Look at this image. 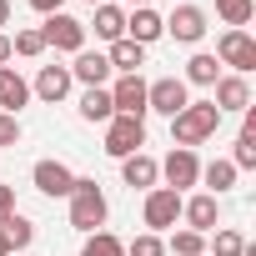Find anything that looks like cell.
Instances as JSON below:
<instances>
[{
    "mask_svg": "<svg viewBox=\"0 0 256 256\" xmlns=\"http://www.w3.org/2000/svg\"><path fill=\"white\" fill-rule=\"evenodd\" d=\"M86 6H106V0H86Z\"/></svg>",
    "mask_w": 256,
    "mask_h": 256,
    "instance_id": "cell-39",
    "label": "cell"
},
{
    "mask_svg": "<svg viewBox=\"0 0 256 256\" xmlns=\"http://www.w3.org/2000/svg\"><path fill=\"white\" fill-rule=\"evenodd\" d=\"M231 166L236 171H256V136H236V151H231Z\"/></svg>",
    "mask_w": 256,
    "mask_h": 256,
    "instance_id": "cell-29",
    "label": "cell"
},
{
    "mask_svg": "<svg viewBox=\"0 0 256 256\" xmlns=\"http://www.w3.org/2000/svg\"><path fill=\"white\" fill-rule=\"evenodd\" d=\"M26 100H30V86L20 80V70L0 66V110H20Z\"/></svg>",
    "mask_w": 256,
    "mask_h": 256,
    "instance_id": "cell-19",
    "label": "cell"
},
{
    "mask_svg": "<svg viewBox=\"0 0 256 256\" xmlns=\"http://www.w3.org/2000/svg\"><path fill=\"white\" fill-rule=\"evenodd\" d=\"M60 6H66V0H30V10H40V16H56Z\"/></svg>",
    "mask_w": 256,
    "mask_h": 256,
    "instance_id": "cell-34",
    "label": "cell"
},
{
    "mask_svg": "<svg viewBox=\"0 0 256 256\" xmlns=\"http://www.w3.org/2000/svg\"><path fill=\"white\" fill-rule=\"evenodd\" d=\"M6 216H16V186L0 181V221H6Z\"/></svg>",
    "mask_w": 256,
    "mask_h": 256,
    "instance_id": "cell-33",
    "label": "cell"
},
{
    "mask_svg": "<svg viewBox=\"0 0 256 256\" xmlns=\"http://www.w3.org/2000/svg\"><path fill=\"white\" fill-rule=\"evenodd\" d=\"M0 231H6V241H10V251H26V246L36 241V226H30L26 216H6V221H0Z\"/></svg>",
    "mask_w": 256,
    "mask_h": 256,
    "instance_id": "cell-25",
    "label": "cell"
},
{
    "mask_svg": "<svg viewBox=\"0 0 256 256\" xmlns=\"http://www.w3.org/2000/svg\"><path fill=\"white\" fill-rule=\"evenodd\" d=\"M0 26H10V0H0Z\"/></svg>",
    "mask_w": 256,
    "mask_h": 256,
    "instance_id": "cell-36",
    "label": "cell"
},
{
    "mask_svg": "<svg viewBox=\"0 0 256 256\" xmlns=\"http://www.w3.org/2000/svg\"><path fill=\"white\" fill-rule=\"evenodd\" d=\"M70 226H76V231L106 226V191H100L90 176H76V186H70Z\"/></svg>",
    "mask_w": 256,
    "mask_h": 256,
    "instance_id": "cell-2",
    "label": "cell"
},
{
    "mask_svg": "<svg viewBox=\"0 0 256 256\" xmlns=\"http://www.w3.org/2000/svg\"><path fill=\"white\" fill-rule=\"evenodd\" d=\"M216 60L231 66L236 76H251V70H256V40H251L246 30H226V36L216 40Z\"/></svg>",
    "mask_w": 256,
    "mask_h": 256,
    "instance_id": "cell-5",
    "label": "cell"
},
{
    "mask_svg": "<svg viewBox=\"0 0 256 256\" xmlns=\"http://www.w3.org/2000/svg\"><path fill=\"white\" fill-rule=\"evenodd\" d=\"M176 221H181V191L151 186V191H146V226H151V231H166V226H176Z\"/></svg>",
    "mask_w": 256,
    "mask_h": 256,
    "instance_id": "cell-7",
    "label": "cell"
},
{
    "mask_svg": "<svg viewBox=\"0 0 256 256\" xmlns=\"http://www.w3.org/2000/svg\"><path fill=\"white\" fill-rule=\"evenodd\" d=\"M181 216H186V231H216V221H221V206H216V196H191V201H181Z\"/></svg>",
    "mask_w": 256,
    "mask_h": 256,
    "instance_id": "cell-13",
    "label": "cell"
},
{
    "mask_svg": "<svg viewBox=\"0 0 256 256\" xmlns=\"http://www.w3.org/2000/svg\"><path fill=\"white\" fill-rule=\"evenodd\" d=\"M40 40H46V46H56V50H70V56H80V50H86V26H80L76 16L56 10V16H46V26H40Z\"/></svg>",
    "mask_w": 256,
    "mask_h": 256,
    "instance_id": "cell-4",
    "label": "cell"
},
{
    "mask_svg": "<svg viewBox=\"0 0 256 256\" xmlns=\"http://www.w3.org/2000/svg\"><path fill=\"white\" fill-rule=\"evenodd\" d=\"M96 36L100 40H126V10L120 6H96Z\"/></svg>",
    "mask_w": 256,
    "mask_h": 256,
    "instance_id": "cell-20",
    "label": "cell"
},
{
    "mask_svg": "<svg viewBox=\"0 0 256 256\" xmlns=\"http://www.w3.org/2000/svg\"><path fill=\"white\" fill-rule=\"evenodd\" d=\"M211 106H216V110H246V106H251V86H246V76H221Z\"/></svg>",
    "mask_w": 256,
    "mask_h": 256,
    "instance_id": "cell-16",
    "label": "cell"
},
{
    "mask_svg": "<svg viewBox=\"0 0 256 256\" xmlns=\"http://www.w3.org/2000/svg\"><path fill=\"white\" fill-rule=\"evenodd\" d=\"M161 26H166V36H171V40L196 46V40L206 36V10H201V6H176V10H171Z\"/></svg>",
    "mask_w": 256,
    "mask_h": 256,
    "instance_id": "cell-8",
    "label": "cell"
},
{
    "mask_svg": "<svg viewBox=\"0 0 256 256\" xmlns=\"http://www.w3.org/2000/svg\"><path fill=\"white\" fill-rule=\"evenodd\" d=\"M241 251H246V236H241V231H216L211 256H241Z\"/></svg>",
    "mask_w": 256,
    "mask_h": 256,
    "instance_id": "cell-31",
    "label": "cell"
},
{
    "mask_svg": "<svg viewBox=\"0 0 256 256\" xmlns=\"http://www.w3.org/2000/svg\"><path fill=\"white\" fill-rule=\"evenodd\" d=\"M0 146H20V120L0 116Z\"/></svg>",
    "mask_w": 256,
    "mask_h": 256,
    "instance_id": "cell-32",
    "label": "cell"
},
{
    "mask_svg": "<svg viewBox=\"0 0 256 256\" xmlns=\"http://www.w3.org/2000/svg\"><path fill=\"white\" fill-rule=\"evenodd\" d=\"M120 176H126V186H131V191H151L161 171H156V161H151L146 151H136V156H126V161H120Z\"/></svg>",
    "mask_w": 256,
    "mask_h": 256,
    "instance_id": "cell-17",
    "label": "cell"
},
{
    "mask_svg": "<svg viewBox=\"0 0 256 256\" xmlns=\"http://www.w3.org/2000/svg\"><path fill=\"white\" fill-rule=\"evenodd\" d=\"M141 146H146V120H136V116H110L106 120V156L126 161V156H136Z\"/></svg>",
    "mask_w": 256,
    "mask_h": 256,
    "instance_id": "cell-3",
    "label": "cell"
},
{
    "mask_svg": "<svg viewBox=\"0 0 256 256\" xmlns=\"http://www.w3.org/2000/svg\"><path fill=\"white\" fill-rule=\"evenodd\" d=\"M6 60H10V36L0 30V66H6Z\"/></svg>",
    "mask_w": 256,
    "mask_h": 256,
    "instance_id": "cell-35",
    "label": "cell"
},
{
    "mask_svg": "<svg viewBox=\"0 0 256 256\" xmlns=\"http://www.w3.org/2000/svg\"><path fill=\"white\" fill-rule=\"evenodd\" d=\"M216 16H221L231 30H246V20L256 16V0H216Z\"/></svg>",
    "mask_w": 256,
    "mask_h": 256,
    "instance_id": "cell-24",
    "label": "cell"
},
{
    "mask_svg": "<svg viewBox=\"0 0 256 256\" xmlns=\"http://www.w3.org/2000/svg\"><path fill=\"white\" fill-rule=\"evenodd\" d=\"M40 50H46L40 30H16V36H10V56H26V60H36Z\"/></svg>",
    "mask_w": 256,
    "mask_h": 256,
    "instance_id": "cell-28",
    "label": "cell"
},
{
    "mask_svg": "<svg viewBox=\"0 0 256 256\" xmlns=\"http://www.w3.org/2000/svg\"><path fill=\"white\" fill-rule=\"evenodd\" d=\"M126 6H136V10H141V6H151V0H126Z\"/></svg>",
    "mask_w": 256,
    "mask_h": 256,
    "instance_id": "cell-38",
    "label": "cell"
},
{
    "mask_svg": "<svg viewBox=\"0 0 256 256\" xmlns=\"http://www.w3.org/2000/svg\"><path fill=\"white\" fill-rule=\"evenodd\" d=\"M156 171L166 176V186H171V191H186V186H196V181H201V161H196V151H181V146H176Z\"/></svg>",
    "mask_w": 256,
    "mask_h": 256,
    "instance_id": "cell-9",
    "label": "cell"
},
{
    "mask_svg": "<svg viewBox=\"0 0 256 256\" xmlns=\"http://www.w3.org/2000/svg\"><path fill=\"white\" fill-rule=\"evenodd\" d=\"M0 256H10V241H6V231H0Z\"/></svg>",
    "mask_w": 256,
    "mask_h": 256,
    "instance_id": "cell-37",
    "label": "cell"
},
{
    "mask_svg": "<svg viewBox=\"0 0 256 256\" xmlns=\"http://www.w3.org/2000/svg\"><path fill=\"white\" fill-rule=\"evenodd\" d=\"M110 106H116V116L146 120V80H141V76H120V80L110 86Z\"/></svg>",
    "mask_w": 256,
    "mask_h": 256,
    "instance_id": "cell-10",
    "label": "cell"
},
{
    "mask_svg": "<svg viewBox=\"0 0 256 256\" xmlns=\"http://www.w3.org/2000/svg\"><path fill=\"white\" fill-rule=\"evenodd\" d=\"M110 116H116L110 90H106V86H90V90L80 96V120H90V126H96V120H110Z\"/></svg>",
    "mask_w": 256,
    "mask_h": 256,
    "instance_id": "cell-22",
    "label": "cell"
},
{
    "mask_svg": "<svg viewBox=\"0 0 256 256\" xmlns=\"http://www.w3.org/2000/svg\"><path fill=\"white\" fill-rule=\"evenodd\" d=\"M186 80H191V86H216V80H221V60H216L211 50H196V56L186 60Z\"/></svg>",
    "mask_w": 256,
    "mask_h": 256,
    "instance_id": "cell-21",
    "label": "cell"
},
{
    "mask_svg": "<svg viewBox=\"0 0 256 256\" xmlns=\"http://www.w3.org/2000/svg\"><path fill=\"white\" fill-rule=\"evenodd\" d=\"M70 66H40V76H36V96L46 100V106H60L66 96H70Z\"/></svg>",
    "mask_w": 256,
    "mask_h": 256,
    "instance_id": "cell-12",
    "label": "cell"
},
{
    "mask_svg": "<svg viewBox=\"0 0 256 256\" xmlns=\"http://www.w3.org/2000/svg\"><path fill=\"white\" fill-rule=\"evenodd\" d=\"M186 80L181 76H161V80H151L146 86V110H161V116H176V110H186Z\"/></svg>",
    "mask_w": 256,
    "mask_h": 256,
    "instance_id": "cell-6",
    "label": "cell"
},
{
    "mask_svg": "<svg viewBox=\"0 0 256 256\" xmlns=\"http://www.w3.org/2000/svg\"><path fill=\"white\" fill-rule=\"evenodd\" d=\"M161 36H166V26H161V16H156L151 6H141L136 16H126V40L151 46V40H161Z\"/></svg>",
    "mask_w": 256,
    "mask_h": 256,
    "instance_id": "cell-15",
    "label": "cell"
},
{
    "mask_svg": "<svg viewBox=\"0 0 256 256\" xmlns=\"http://www.w3.org/2000/svg\"><path fill=\"white\" fill-rule=\"evenodd\" d=\"M201 181L211 186L206 196H221V191L236 186V166H231V161H211V166H201Z\"/></svg>",
    "mask_w": 256,
    "mask_h": 256,
    "instance_id": "cell-23",
    "label": "cell"
},
{
    "mask_svg": "<svg viewBox=\"0 0 256 256\" xmlns=\"http://www.w3.org/2000/svg\"><path fill=\"white\" fill-rule=\"evenodd\" d=\"M70 80H80L86 90H90V86H106V80H110V60H106L100 50H80L76 66H70Z\"/></svg>",
    "mask_w": 256,
    "mask_h": 256,
    "instance_id": "cell-14",
    "label": "cell"
},
{
    "mask_svg": "<svg viewBox=\"0 0 256 256\" xmlns=\"http://www.w3.org/2000/svg\"><path fill=\"white\" fill-rule=\"evenodd\" d=\"M80 256H126V246H120L110 231H90L86 246H80Z\"/></svg>",
    "mask_w": 256,
    "mask_h": 256,
    "instance_id": "cell-26",
    "label": "cell"
},
{
    "mask_svg": "<svg viewBox=\"0 0 256 256\" xmlns=\"http://www.w3.org/2000/svg\"><path fill=\"white\" fill-rule=\"evenodd\" d=\"M216 126H221V110L211 100H186V110L171 116V141L181 151H191V146H201V141L216 136Z\"/></svg>",
    "mask_w": 256,
    "mask_h": 256,
    "instance_id": "cell-1",
    "label": "cell"
},
{
    "mask_svg": "<svg viewBox=\"0 0 256 256\" xmlns=\"http://www.w3.org/2000/svg\"><path fill=\"white\" fill-rule=\"evenodd\" d=\"M30 181H36V191L40 196H70V186H76V176H70V166L66 161H36V171H30Z\"/></svg>",
    "mask_w": 256,
    "mask_h": 256,
    "instance_id": "cell-11",
    "label": "cell"
},
{
    "mask_svg": "<svg viewBox=\"0 0 256 256\" xmlns=\"http://www.w3.org/2000/svg\"><path fill=\"white\" fill-rule=\"evenodd\" d=\"M106 60H110V70H120V76H141L146 46H136V40H116V46L106 50Z\"/></svg>",
    "mask_w": 256,
    "mask_h": 256,
    "instance_id": "cell-18",
    "label": "cell"
},
{
    "mask_svg": "<svg viewBox=\"0 0 256 256\" xmlns=\"http://www.w3.org/2000/svg\"><path fill=\"white\" fill-rule=\"evenodd\" d=\"M126 256H166V241L156 231H146V236H136L131 246H126Z\"/></svg>",
    "mask_w": 256,
    "mask_h": 256,
    "instance_id": "cell-30",
    "label": "cell"
},
{
    "mask_svg": "<svg viewBox=\"0 0 256 256\" xmlns=\"http://www.w3.org/2000/svg\"><path fill=\"white\" fill-rule=\"evenodd\" d=\"M166 251H176V256H206V236L201 231H176L166 241Z\"/></svg>",
    "mask_w": 256,
    "mask_h": 256,
    "instance_id": "cell-27",
    "label": "cell"
}]
</instances>
